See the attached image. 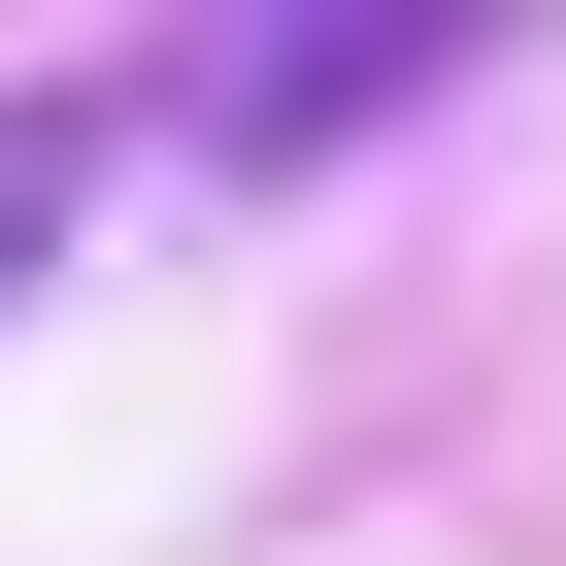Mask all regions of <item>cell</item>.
Wrapping results in <instances>:
<instances>
[{
  "label": "cell",
  "instance_id": "6da1fadb",
  "mask_svg": "<svg viewBox=\"0 0 566 566\" xmlns=\"http://www.w3.org/2000/svg\"><path fill=\"white\" fill-rule=\"evenodd\" d=\"M433 67H467L433 0H334V34H233V67H200V134H233V167H301V134H367V101H433Z\"/></svg>",
  "mask_w": 566,
  "mask_h": 566
},
{
  "label": "cell",
  "instance_id": "7a4b0ae2",
  "mask_svg": "<svg viewBox=\"0 0 566 566\" xmlns=\"http://www.w3.org/2000/svg\"><path fill=\"white\" fill-rule=\"evenodd\" d=\"M134 167V101H0V301H34V266H67V200Z\"/></svg>",
  "mask_w": 566,
  "mask_h": 566
}]
</instances>
